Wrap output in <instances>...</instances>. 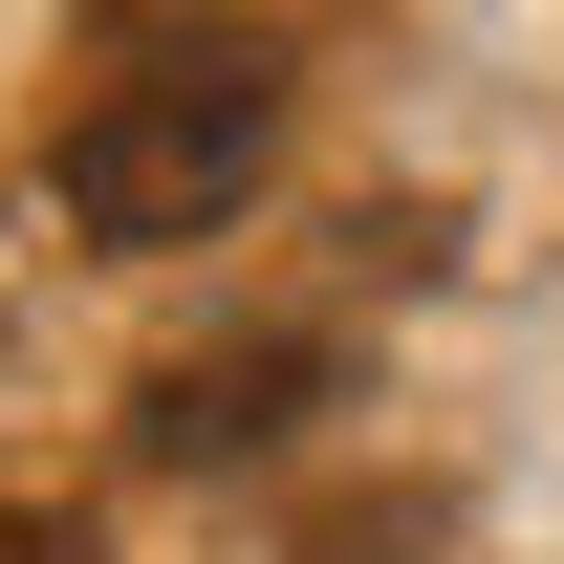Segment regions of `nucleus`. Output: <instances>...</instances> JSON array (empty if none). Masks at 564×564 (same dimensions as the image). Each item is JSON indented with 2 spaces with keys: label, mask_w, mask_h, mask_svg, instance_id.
Segmentation results:
<instances>
[{
  "label": "nucleus",
  "mask_w": 564,
  "mask_h": 564,
  "mask_svg": "<svg viewBox=\"0 0 564 564\" xmlns=\"http://www.w3.org/2000/svg\"><path fill=\"white\" fill-rule=\"evenodd\" d=\"M261 174H282V66L239 22H174V44H131V66L66 109V239L87 261H174V239H217Z\"/></svg>",
  "instance_id": "f257e3e1"
},
{
  "label": "nucleus",
  "mask_w": 564,
  "mask_h": 564,
  "mask_svg": "<svg viewBox=\"0 0 564 564\" xmlns=\"http://www.w3.org/2000/svg\"><path fill=\"white\" fill-rule=\"evenodd\" d=\"M304 391H326V348H196V369H152L131 456H174V478H196V456H261V434L304 413Z\"/></svg>",
  "instance_id": "f03ea898"
},
{
  "label": "nucleus",
  "mask_w": 564,
  "mask_h": 564,
  "mask_svg": "<svg viewBox=\"0 0 564 564\" xmlns=\"http://www.w3.org/2000/svg\"><path fill=\"white\" fill-rule=\"evenodd\" d=\"M0 564H87V521L66 499H0Z\"/></svg>",
  "instance_id": "7ed1b4c3"
}]
</instances>
